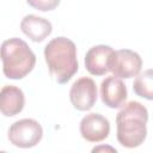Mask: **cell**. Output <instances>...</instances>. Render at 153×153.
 Returning <instances> with one entry per match:
<instances>
[{
    "instance_id": "13",
    "label": "cell",
    "mask_w": 153,
    "mask_h": 153,
    "mask_svg": "<svg viewBox=\"0 0 153 153\" xmlns=\"http://www.w3.org/2000/svg\"><path fill=\"white\" fill-rule=\"evenodd\" d=\"M26 2L31 7L38 10V11L47 12V11L55 10L59 6L60 0H26Z\"/></svg>"
},
{
    "instance_id": "10",
    "label": "cell",
    "mask_w": 153,
    "mask_h": 153,
    "mask_svg": "<svg viewBox=\"0 0 153 153\" xmlns=\"http://www.w3.org/2000/svg\"><path fill=\"white\" fill-rule=\"evenodd\" d=\"M25 105L24 92L14 85H5L0 90V112L12 117L23 111Z\"/></svg>"
},
{
    "instance_id": "3",
    "label": "cell",
    "mask_w": 153,
    "mask_h": 153,
    "mask_svg": "<svg viewBox=\"0 0 153 153\" xmlns=\"http://www.w3.org/2000/svg\"><path fill=\"white\" fill-rule=\"evenodd\" d=\"M2 72L6 78L19 80L25 78L36 65V55L20 38L13 37L2 42L0 47Z\"/></svg>"
},
{
    "instance_id": "8",
    "label": "cell",
    "mask_w": 153,
    "mask_h": 153,
    "mask_svg": "<svg viewBox=\"0 0 153 153\" xmlns=\"http://www.w3.org/2000/svg\"><path fill=\"white\" fill-rule=\"evenodd\" d=\"M128 97L126 84L117 76H108L100 84L102 102L111 109L121 108Z\"/></svg>"
},
{
    "instance_id": "12",
    "label": "cell",
    "mask_w": 153,
    "mask_h": 153,
    "mask_svg": "<svg viewBox=\"0 0 153 153\" xmlns=\"http://www.w3.org/2000/svg\"><path fill=\"white\" fill-rule=\"evenodd\" d=\"M134 92L142 98L148 100L153 99V72L152 69H146L139 73L133 82Z\"/></svg>"
},
{
    "instance_id": "2",
    "label": "cell",
    "mask_w": 153,
    "mask_h": 153,
    "mask_svg": "<svg viewBox=\"0 0 153 153\" xmlns=\"http://www.w3.org/2000/svg\"><path fill=\"white\" fill-rule=\"evenodd\" d=\"M44 59L50 74L59 84H67L78 72L76 47L67 37L53 38L44 48Z\"/></svg>"
},
{
    "instance_id": "6",
    "label": "cell",
    "mask_w": 153,
    "mask_h": 153,
    "mask_svg": "<svg viewBox=\"0 0 153 153\" xmlns=\"http://www.w3.org/2000/svg\"><path fill=\"white\" fill-rule=\"evenodd\" d=\"M97 86L93 79L82 76L71 87L69 99L72 105L79 111H88L97 102Z\"/></svg>"
},
{
    "instance_id": "9",
    "label": "cell",
    "mask_w": 153,
    "mask_h": 153,
    "mask_svg": "<svg viewBox=\"0 0 153 153\" xmlns=\"http://www.w3.org/2000/svg\"><path fill=\"white\" fill-rule=\"evenodd\" d=\"M114 49L110 45L99 44L92 47L85 55V67L92 75H105L109 72V63Z\"/></svg>"
},
{
    "instance_id": "11",
    "label": "cell",
    "mask_w": 153,
    "mask_h": 153,
    "mask_svg": "<svg viewBox=\"0 0 153 153\" xmlns=\"http://www.w3.org/2000/svg\"><path fill=\"white\" fill-rule=\"evenodd\" d=\"M20 29L31 41L42 42L51 33L53 25L45 18L35 14H27L22 19Z\"/></svg>"
},
{
    "instance_id": "7",
    "label": "cell",
    "mask_w": 153,
    "mask_h": 153,
    "mask_svg": "<svg viewBox=\"0 0 153 153\" xmlns=\"http://www.w3.org/2000/svg\"><path fill=\"white\" fill-rule=\"evenodd\" d=\"M80 134L88 142H100L110 134V122L100 114L91 112L80 121Z\"/></svg>"
},
{
    "instance_id": "1",
    "label": "cell",
    "mask_w": 153,
    "mask_h": 153,
    "mask_svg": "<svg viewBox=\"0 0 153 153\" xmlns=\"http://www.w3.org/2000/svg\"><path fill=\"white\" fill-rule=\"evenodd\" d=\"M122 106L116 116L117 141L126 148L139 147L147 136L148 111L145 105L135 100Z\"/></svg>"
},
{
    "instance_id": "14",
    "label": "cell",
    "mask_w": 153,
    "mask_h": 153,
    "mask_svg": "<svg viewBox=\"0 0 153 153\" xmlns=\"http://www.w3.org/2000/svg\"><path fill=\"white\" fill-rule=\"evenodd\" d=\"M100 151H109V152H112V153H116V152H117L116 148L110 147V146H99V147H94V148L92 149L93 153H94V152H100Z\"/></svg>"
},
{
    "instance_id": "5",
    "label": "cell",
    "mask_w": 153,
    "mask_h": 153,
    "mask_svg": "<svg viewBox=\"0 0 153 153\" xmlns=\"http://www.w3.org/2000/svg\"><path fill=\"white\" fill-rule=\"evenodd\" d=\"M142 67L140 55L130 49L114 50L110 57L109 72L120 79H130L136 76Z\"/></svg>"
},
{
    "instance_id": "4",
    "label": "cell",
    "mask_w": 153,
    "mask_h": 153,
    "mask_svg": "<svg viewBox=\"0 0 153 153\" xmlns=\"http://www.w3.org/2000/svg\"><path fill=\"white\" fill-rule=\"evenodd\" d=\"M7 137L16 147L31 148L42 140L43 128L36 120L23 118L11 124Z\"/></svg>"
}]
</instances>
